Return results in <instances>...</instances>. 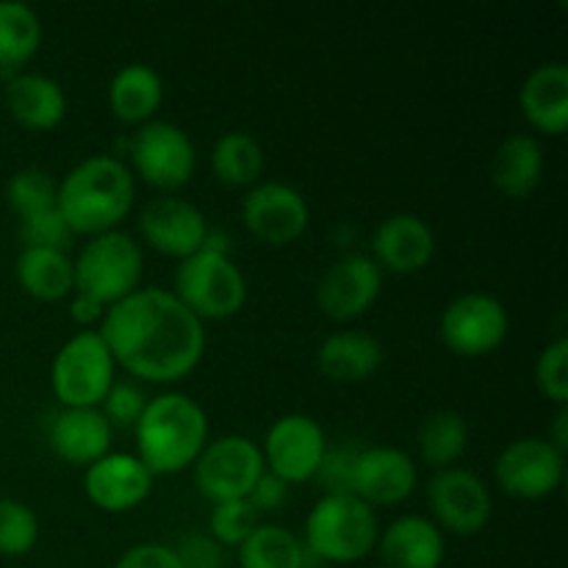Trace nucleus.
Here are the masks:
<instances>
[{"mask_svg": "<svg viewBox=\"0 0 568 568\" xmlns=\"http://www.w3.org/2000/svg\"><path fill=\"white\" fill-rule=\"evenodd\" d=\"M98 333L114 364L144 383L183 381L205 355V325L170 288H136L105 308Z\"/></svg>", "mask_w": 568, "mask_h": 568, "instance_id": "obj_1", "label": "nucleus"}, {"mask_svg": "<svg viewBox=\"0 0 568 568\" xmlns=\"http://www.w3.org/2000/svg\"><path fill=\"white\" fill-rule=\"evenodd\" d=\"M136 178L116 155H89L59 181L55 209L72 236H100L116 231L133 209Z\"/></svg>", "mask_w": 568, "mask_h": 568, "instance_id": "obj_2", "label": "nucleus"}, {"mask_svg": "<svg viewBox=\"0 0 568 568\" xmlns=\"http://www.w3.org/2000/svg\"><path fill=\"white\" fill-rule=\"evenodd\" d=\"M136 433V458L150 475H181L192 469L209 444V416L189 394L166 392L148 399Z\"/></svg>", "mask_w": 568, "mask_h": 568, "instance_id": "obj_3", "label": "nucleus"}, {"mask_svg": "<svg viewBox=\"0 0 568 568\" xmlns=\"http://www.w3.org/2000/svg\"><path fill=\"white\" fill-rule=\"evenodd\" d=\"M381 525L375 508L355 494H322L305 516L303 547L325 564L349 566L369 558L377 547Z\"/></svg>", "mask_w": 568, "mask_h": 568, "instance_id": "obj_4", "label": "nucleus"}, {"mask_svg": "<svg viewBox=\"0 0 568 568\" xmlns=\"http://www.w3.org/2000/svg\"><path fill=\"white\" fill-rule=\"evenodd\" d=\"M172 294L205 325L211 320H231L244 308L247 281L231 253L203 247L189 258L178 261Z\"/></svg>", "mask_w": 568, "mask_h": 568, "instance_id": "obj_5", "label": "nucleus"}, {"mask_svg": "<svg viewBox=\"0 0 568 568\" xmlns=\"http://www.w3.org/2000/svg\"><path fill=\"white\" fill-rule=\"evenodd\" d=\"M75 292L89 294L105 308L142 288L144 247L136 236L125 231H109L87 239L81 253L72 261Z\"/></svg>", "mask_w": 568, "mask_h": 568, "instance_id": "obj_6", "label": "nucleus"}, {"mask_svg": "<svg viewBox=\"0 0 568 568\" xmlns=\"http://www.w3.org/2000/svg\"><path fill=\"white\" fill-rule=\"evenodd\" d=\"M114 358L98 331H78L50 364V388L61 408H100L114 386Z\"/></svg>", "mask_w": 568, "mask_h": 568, "instance_id": "obj_7", "label": "nucleus"}, {"mask_svg": "<svg viewBox=\"0 0 568 568\" xmlns=\"http://www.w3.org/2000/svg\"><path fill=\"white\" fill-rule=\"evenodd\" d=\"M133 175L142 178L159 194H175L186 186L197 166V150L181 125L150 120L136 128L128 144Z\"/></svg>", "mask_w": 568, "mask_h": 568, "instance_id": "obj_8", "label": "nucleus"}, {"mask_svg": "<svg viewBox=\"0 0 568 568\" xmlns=\"http://www.w3.org/2000/svg\"><path fill=\"white\" fill-rule=\"evenodd\" d=\"M194 486L211 505L227 499H247L258 477L264 475L261 447L247 436H220L203 447L192 464Z\"/></svg>", "mask_w": 568, "mask_h": 568, "instance_id": "obj_9", "label": "nucleus"}, {"mask_svg": "<svg viewBox=\"0 0 568 568\" xmlns=\"http://www.w3.org/2000/svg\"><path fill=\"white\" fill-rule=\"evenodd\" d=\"M508 308L488 292H466L449 300L438 320L444 347L458 358H483L508 338Z\"/></svg>", "mask_w": 568, "mask_h": 568, "instance_id": "obj_10", "label": "nucleus"}, {"mask_svg": "<svg viewBox=\"0 0 568 568\" xmlns=\"http://www.w3.org/2000/svg\"><path fill=\"white\" fill-rule=\"evenodd\" d=\"M430 519L438 530H447L453 536L469 538L488 527L494 514V499L486 483L475 471L464 466H449L438 469L427 480L425 488Z\"/></svg>", "mask_w": 568, "mask_h": 568, "instance_id": "obj_11", "label": "nucleus"}, {"mask_svg": "<svg viewBox=\"0 0 568 568\" xmlns=\"http://www.w3.org/2000/svg\"><path fill=\"white\" fill-rule=\"evenodd\" d=\"M566 453L541 436L516 438L494 460V480L503 494L525 503L547 499L564 486Z\"/></svg>", "mask_w": 568, "mask_h": 568, "instance_id": "obj_12", "label": "nucleus"}, {"mask_svg": "<svg viewBox=\"0 0 568 568\" xmlns=\"http://www.w3.org/2000/svg\"><path fill=\"white\" fill-rule=\"evenodd\" d=\"M327 453L325 427L308 414H286L272 422L261 444L264 469L286 486L314 480Z\"/></svg>", "mask_w": 568, "mask_h": 568, "instance_id": "obj_13", "label": "nucleus"}, {"mask_svg": "<svg viewBox=\"0 0 568 568\" xmlns=\"http://www.w3.org/2000/svg\"><path fill=\"white\" fill-rule=\"evenodd\" d=\"M242 222L266 247L294 244L311 225V209L303 194L281 181H258L242 200Z\"/></svg>", "mask_w": 568, "mask_h": 568, "instance_id": "obj_14", "label": "nucleus"}, {"mask_svg": "<svg viewBox=\"0 0 568 568\" xmlns=\"http://www.w3.org/2000/svg\"><path fill=\"white\" fill-rule=\"evenodd\" d=\"M209 220L192 200L181 194H155L139 211V236L150 250L170 258H189L203 250L209 239Z\"/></svg>", "mask_w": 568, "mask_h": 568, "instance_id": "obj_15", "label": "nucleus"}, {"mask_svg": "<svg viewBox=\"0 0 568 568\" xmlns=\"http://www.w3.org/2000/svg\"><path fill=\"white\" fill-rule=\"evenodd\" d=\"M383 270L364 253H347L333 261L316 283V308L333 322H353L377 303Z\"/></svg>", "mask_w": 568, "mask_h": 568, "instance_id": "obj_16", "label": "nucleus"}, {"mask_svg": "<svg viewBox=\"0 0 568 568\" xmlns=\"http://www.w3.org/2000/svg\"><path fill=\"white\" fill-rule=\"evenodd\" d=\"M414 458L397 447H361L355 455L349 494L366 503L369 508H388L403 505L416 488Z\"/></svg>", "mask_w": 568, "mask_h": 568, "instance_id": "obj_17", "label": "nucleus"}, {"mask_svg": "<svg viewBox=\"0 0 568 568\" xmlns=\"http://www.w3.org/2000/svg\"><path fill=\"white\" fill-rule=\"evenodd\" d=\"M153 491V475L131 453H109L83 469V494L105 514L139 508Z\"/></svg>", "mask_w": 568, "mask_h": 568, "instance_id": "obj_18", "label": "nucleus"}, {"mask_svg": "<svg viewBox=\"0 0 568 568\" xmlns=\"http://www.w3.org/2000/svg\"><path fill=\"white\" fill-rule=\"evenodd\" d=\"M369 258L392 275H416L436 258V233L422 216L392 214L372 233Z\"/></svg>", "mask_w": 568, "mask_h": 568, "instance_id": "obj_19", "label": "nucleus"}, {"mask_svg": "<svg viewBox=\"0 0 568 568\" xmlns=\"http://www.w3.org/2000/svg\"><path fill=\"white\" fill-rule=\"evenodd\" d=\"M377 558L383 568H442L447 541L430 516H397L377 536Z\"/></svg>", "mask_w": 568, "mask_h": 568, "instance_id": "obj_20", "label": "nucleus"}, {"mask_svg": "<svg viewBox=\"0 0 568 568\" xmlns=\"http://www.w3.org/2000/svg\"><path fill=\"white\" fill-rule=\"evenodd\" d=\"M50 449L70 466H92L111 453L114 427L100 408H61L48 430Z\"/></svg>", "mask_w": 568, "mask_h": 568, "instance_id": "obj_21", "label": "nucleus"}, {"mask_svg": "<svg viewBox=\"0 0 568 568\" xmlns=\"http://www.w3.org/2000/svg\"><path fill=\"white\" fill-rule=\"evenodd\" d=\"M519 111L532 131L560 136L568 128V67L564 61L538 64L519 87Z\"/></svg>", "mask_w": 568, "mask_h": 568, "instance_id": "obj_22", "label": "nucleus"}, {"mask_svg": "<svg viewBox=\"0 0 568 568\" xmlns=\"http://www.w3.org/2000/svg\"><path fill=\"white\" fill-rule=\"evenodd\" d=\"M6 109L28 131H53L67 116V94L59 81L42 72L22 70L6 78Z\"/></svg>", "mask_w": 568, "mask_h": 568, "instance_id": "obj_23", "label": "nucleus"}, {"mask_svg": "<svg viewBox=\"0 0 568 568\" xmlns=\"http://www.w3.org/2000/svg\"><path fill=\"white\" fill-rule=\"evenodd\" d=\"M544 144L532 133H510L497 144L491 159V183L505 197L525 200L544 178Z\"/></svg>", "mask_w": 568, "mask_h": 568, "instance_id": "obj_24", "label": "nucleus"}, {"mask_svg": "<svg viewBox=\"0 0 568 568\" xmlns=\"http://www.w3.org/2000/svg\"><path fill=\"white\" fill-rule=\"evenodd\" d=\"M383 364V344L366 331H336L316 349V369L333 383H361Z\"/></svg>", "mask_w": 568, "mask_h": 568, "instance_id": "obj_25", "label": "nucleus"}, {"mask_svg": "<svg viewBox=\"0 0 568 568\" xmlns=\"http://www.w3.org/2000/svg\"><path fill=\"white\" fill-rule=\"evenodd\" d=\"M164 103V78L144 61L120 67L109 83V109L125 125H144L155 120Z\"/></svg>", "mask_w": 568, "mask_h": 568, "instance_id": "obj_26", "label": "nucleus"}, {"mask_svg": "<svg viewBox=\"0 0 568 568\" xmlns=\"http://www.w3.org/2000/svg\"><path fill=\"white\" fill-rule=\"evenodd\" d=\"M14 275L22 292L39 303H59L75 292V270L64 250L22 247Z\"/></svg>", "mask_w": 568, "mask_h": 568, "instance_id": "obj_27", "label": "nucleus"}, {"mask_svg": "<svg viewBox=\"0 0 568 568\" xmlns=\"http://www.w3.org/2000/svg\"><path fill=\"white\" fill-rule=\"evenodd\" d=\"M42 48V20L22 0H0V72L14 75Z\"/></svg>", "mask_w": 568, "mask_h": 568, "instance_id": "obj_28", "label": "nucleus"}, {"mask_svg": "<svg viewBox=\"0 0 568 568\" xmlns=\"http://www.w3.org/2000/svg\"><path fill=\"white\" fill-rule=\"evenodd\" d=\"M211 170L231 189H250L264 172V148L247 131H227L211 148Z\"/></svg>", "mask_w": 568, "mask_h": 568, "instance_id": "obj_29", "label": "nucleus"}, {"mask_svg": "<svg viewBox=\"0 0 568 568\" xmlns=\"http://www.w3.org/2000/svg\"><path fill=\"white\" fill-rule=\"evenodd\" d=\"M303 541L281 525H258L239 547V568H305Z\"/></svg>", "mask_w": 568, "mask_h": 568, "instance_id": "obj_30", "label": "nucleus"}, {"mask_svg": "<svg viewBox=\"0 0 568 568\" xmlns=\"http://www.w3.org/2000/svg\"><path fill=\"white\" fill-rule=\"evenodd\" d=\"M419 455L433 469H449L469 447V425L458 410H436L419 425Z\"/></svg>", "mask_w": 568, "mask_h": 568, "instance_id": "obj_31", "label": "nucleus"}, {"mask_svg": "<svg viewBox=\"0 0 568 568\" xmlns=\"http://www.w3.org/2000/svg\"><path fill=\"white\" fill-rule=\"evenodd\" d=\"M55 194H59V181L50 172L37 170V166L14 172L6 183V203L14 211L17 220L55 209Z\"/></svg>", "mask_w": 568, "mask_h": 568, "instance_id": "obj_32", "label": "nucleus"}, {"mask_svg": "<svg viewBox=\"0 0 568 568\" xmlns=\"http://www.w3.org/2000/svg\"><path fill=\"white\" fill-rule=\"evenodd\" d=\"M39 541V519L31 505L0 497V555L26 558Z\"/></svg>", "mask_w": 568, "mask_h": 568, "instance_id": "obj_33", "label": "nucleus"}, {"mask_svg": "<svg viewBox=\"0 0 568 568\" xmlns=\"http://www.w3.org/2000/svg\"><path fill=\"white\" fill-rule=\"evenodd\" d=\"M258 527V514L247 499H227V503L211 505L209 516V536L220 547H242L250 532Z\"/></svg>", "mask_w": 568, "mask_h": 568, "instance_id": "obj_34", "label": "nucleus"}, {"mask_svg": "<svg viewBox=\"0 0 568 568\" xmlns=\"http://www.w3.org/2000/svg\"><path fill=\"white\" fill-rule=\"evenodd\" d=\"M536 388L541 392V397H547L549 403H555L558 408L568 405V338L558 336L552 344L538 353L536 369Z\"/></svg>", "mask_w": 568, "mask_h": 568, "instance_id": "obj_35", "label": "nucleus"}, {"mask_svg": "<svg viewBox=\"0 0 568 568\" xmlns=\"http://www.w3.org/2000/svg\"><path fill=\"white\" fill-rule=\"evenodd\" d=\"M20 239H22V247L64 250L75 236H72V231L67 227L64 216L59 214V209H48L20 220Z\"/></svg>", "mask_w": 568, "mask_h": 568, "instance_id": "obj_36", "label": "nucleus"}, {"mask_svg": "<svg viewBox=\"0 0 568 568\" xmlns=\"http://www.w3.org/2000/svg\"><path fill=\"white\" fill-rule=\"evenodd\" d=\"M144 408H148V397H144L142 388L136 383H114L109 388V394L100 403V414L105 416L111 427H136V422L142 419Z\"/></svg>", "mask_w": 568, "mask_h": 568, "instance_id": "obj_37", "label": "nucleus"}, {"mask_svg": "<svg viewBox=\"0 0 568 568\" xmlns=\"http://www.w3.org/2000/svg\"><path fill=\"white\" fill-rule=\"evenodd\" d=\"M358 449V444H342L336 449L327 444L325 460H322L320 471L314 477V480L325 486V494H349V477H353V464Z\"/></svg>", "mask_w": 568, "mask_h": 568, "instance_id": "obj_38", "label": "nucleus"}, {"mask_svg": "<svg viewBox=\"0 0 568 568\" xmlns=\"http://www.w3.org/2000/svg\"><path fill=\"white\" fill-rule=\"evenodd\" d=\"M181 568H222L225 566V547L214 541L209 532H189L172 547Z\"/></svg>", "mask_w": 568, "mask_h": 568, "instance_id": "obj_39", "label": "nucleus"}, {"mask_svg": "<svg viewBox=\"0 0 568 568\" xmlns=\"http://www.w3.org/2000/svg\"><path fill=\"white\" fill-rule=\"evenodd\" d=\"M114 568H181V564H178L172 547L159 541H144L125 549V552L116 558Z\"/></svg>", "mask_w": 568, "mask_h": 568, "instance_id": "obj_40", "label": "nucleus"}, {"mask_svg": "<svg viewBox=\"0 0 568 568\" xmlns=\"http://www.w3.org/2000/svg\"><path fill=\"white\" fill-rule=\"evenodd\" d=\"M288 499V486L281 480V477H275L272 471H264V475L258 477V483L253 486V491H250L247 503L253 505L255 514H272V510H277L281 505H286Z\"/></svg>", "mask_w": 568, "mask_h": 568, "instance_id": "obj_41", "label": "nucleus"}, {"mask_svg": "<svg viewBox=\"0 0 568 568\" xmlns=\"http://www.w3.org/2000/svg\"><path fill=\"white\" fill-rule=\"evenodd\" d=\"M105 316V305L98 303L94 297L81 292L70 294V320L75 322L81 331H98L100 320Z\"/></svg>", "mask_w": 568, "mask_h": 568, "instance_id": "obj_42", "label": "nucleus"}, {"mask_svg": "<svg viewBox=\"0 0 568 568\" xmlns=\"http://www.w3.org/2000/svg\"><path fill=\"white\" fill-rule=\"evenodd\" d=\"M547 442L552 444V447H558L560 453H566V449H568V408H558Z\"/></svg>", "mask_w": 568, "mask_h": 568, "instance_id": "obj_43", "label": "nucleus"}]
</instances>
